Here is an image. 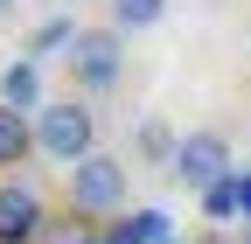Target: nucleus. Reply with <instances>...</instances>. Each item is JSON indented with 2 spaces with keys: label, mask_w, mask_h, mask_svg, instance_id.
Wrapping results in <instances>:
<instances>
[{
  "label": "nucleus",
  "mask_w": 251,
  "mask_h": 244,
  "mask_svg": "<svg viewBox=\"0 0 251 244\" xmlns=\"http://www.w3.org/2000/svg\"><path fill=\"white\" fill-rule=\"evenodd\" d=\"M202 209L209 217H237V174H224L216 189H202Z\"/></svg>",
  "instance_id": "obj_11"
},
{
  "label": "nucleus",
  "mask_w": 251,
  "mask_h": 244,
  "mask_svg": "<svg viewBox=\"0 0 251 244\" xmlns=\"http://www.w3.org/2000/svg\"><path fill=\"white\" fill-rule=\"evenodd\" d=\"M28 154H35V126H28V112L0 105V168H21Z\"/></svg>",
  "instance_id": "obj_8"
},
{
  "label": "nucleus",
  "mask_w": 251,
  "mask_h": 244,
  "mask_svg": "<svg viewBox=\"0 0 251 244\" xmlns=\"http://www.w3.org/2000/svg\"><path fill=\"white\" fill-rule=\"evenodd\" d=\"M7 7H14V0H0V14H7Z\"/></svg>",
  "instance_id": "obj_15"
},
{
  "label": "nucleus",
  "mask_w": 251,
  "mask_h": 244,
  "mask_svg": "<svg viewBox=\"0 0 251 244\" xmlns=\"http://www.w3.org/2000/svg\"><path fill=\"white\" fill-rule=\"evenodd\" d=\"M168 244H175V237H168Z\"/></svg>",
  "instance_id": "obj_16"
},
{
  "label": "nucleus",
  "mask_w": 251,
  "mask_h": 244,
  "mask_svg": "<svg viewBox=\"0 0 251 244\" xmlns=\"http://www.w3.org/2000/svg\"><path fill=\"white\" fill-rule=\"evenodd\" d=\"M70 42H77V28H70V21H42V28H35V49H28V56H49V49H70Z\"/></svg>",
  "instance_id": "obj_12"
},
{
  "label": "nucleus",
  "mask_w": 251,
  "mask_h": 244,
  "mask_svg": "<svg viewBox=\"0 0 251 244\" xmlns=\"http://www.w3.org/2000/svg\"><path fill=\"white\" fill-rule=\"evenodd\" d=\"M63 189H70L77 217H112L126 202V161L119 154H84L77 168H63Z\"/></svg>",
  "instance_id": "obj_3"
},
{
  "label": "nucleus",
  "mask_w": 251,
  "mask_h": 244,
  "mask_svg": "<svg viewBox=\"0 0 251 244\" xmlns=\"http://www.w3.org/2000/svg\"><path fill=\"white\" fill-rule=\"evenodd\" d=\"M175 181H188V189H216L224 174H237L230 168V140L216 133V126H202V133H181V154H175V168H168Z\"/></svg>",
  "instance_id": "obj_4"
},
{
  "label": "nucleus",
  "mask_w": 251,
  "mask_h": 244,
  "mask_svg": "<svg viewBox=\"0 0 251 244\" xmlns=\"http://www.w3.org/2000/svg\"><path fill=\"white\" fill-rule=\"evenodd\" d=\"M35 154H49L56 168H77L84 154H98V112L84 98H49L35 112Z\"/></svg>",
  "instance_id": "obj_1"
},
{
  "label": "nucleus",
  "mask_w": 251,
  "mask_h": 244,
  "mask_svg": "<svg viewBox=\"0 0 251 244\" xmlns=\"http://www.w3.org/2000/svg\"><path fill=\"white\" fill-rule=\"evenodd\" d=\"M63 70H70V84L77 91H112L119 77H126V35L119 28H77V42L63 49Z\"/></svg>",
  "instance_id": "obj_2"
},
{
  "label": "nucleus",
  "mask_w": 251,
  "mask_h": 244,
  "mask_svg": "<svg viewBox=\"0 0 251 244\" xmlns=\"http://www.w3.org/2000/svg\"><path fill=\"white\" fill-rule=\"evenodd\" d=\"M0 105H14V112H42V63L35 56H14L7 70H0Z\"/></svg>",
  "instance_id": "obj_6"
},
{
  "label": "nucleus",
  "mask_w": 251,
  "mask_h": 244,
  "mask_svg": "<svg viewBox=\"0 0 251 244\" xmlns=\"http://www.w3.org/2000/svg\"><path fill=\"white\" fill-rule=\"evenodd\" d=\"M70 244H105V230H84V237H70Z\"/></svg>",
  "instance_id": "obj_14"
},
{
  "label": "nucleus",
  "mask_w": 251,
  "mask_h": 244,
  "mask_svg": "<svg viewBox=\"0 0 251 244\" xmlns=\"http://www.w3.org/2000/svg\"><path fill=\"white\" fill-rule=\"evenodd\" d=\"M168 237H175L168 209H133L126 223H112V230H105V244H168Z\"/></svg>",
  "instance_id": "obj_7"
},
{
  "label": "nucleus",
  "mask_w": 251,
  "mask_h": 244,
  "mask_svg": "<svg viewBox=\"0 0 251 244\" xmlns=\"http://www.w3.org/2000/svg\"><path fill=\"white\" fill-rule=\"evenodd\" d=\"M237 217L251 223V174H244V168H237Z\"/></svg>",
  "instance_id": "obj_13"
},
{
  "label": "nucleus",
  "mask_w": 251,
  "mask_h": 244,
  "mask_svg": "<svg viewBox=\"0 0 251 244\" xmlns=\"http://www.w3.org/2000/svg\"><path fill=\"white\" fill-rule=\"evenodd\" d=\"M42 237V195L21 181H0V244H35Z\"/></svg>",
  "instance_id": "obj_5"
},
{
  "label": "nucleus",
  "mask_w": 251,
  "mask_h": 244,
  "mask_svg": "<svg viewBox=\"0 0 251 244\" xmlns=\"http://www.w3.org/2000/svg\"><path fill=\"white\" fill-rule=\"evenodd\" d=\"M105 7H112V28H119V35H133V28H153V21L168 14V0H105Z\"/></svg>",
  "instance_id": "obj_9"
},
{
  "label": "nucleus",
  "mask_w": 251,
  "mask_h": 244,
  "mask_svg": "<svg viewBox=\"0 0 251 244\" xmlns=\"http://www.w3.org/2000/svg\"><path fill=\"white\" fill-rule=\"evenodd\" d=\"M140 154H147V161H161V168H175V154H181V133H168L161 119H147V126H140Z\"/></svg>",
  "instance_id": "obj_10"
}]
</instances>
